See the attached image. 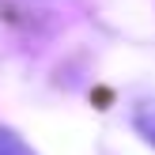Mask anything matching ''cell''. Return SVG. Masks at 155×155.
Masks as SVG:
<instances>
[{
    "instance_id": "1",
    "label": "cell",
    "mask_w": 155,
    "mask_h": 155,
    "mask_svg": "<svg viewBox=\"0 0 155 155\" xmlns=\"http://www.w3.org/2000/svg\"><path fill=\"white\" fill-rule=\"evenodd\" d=\"M133 125H136V133L155 148V102H140L136 106L133 110Z\"/></svg>"
},
{
    "instance_id": "2",
    "label": "cell",
    "mask_w": 155,
    "mask_h": 155,
    "mask_svg": "<svg viewBox=\"0 0 155 155\" xmlns=\"http://www.w3.org/2000/svg\"><path fill=\"white\" fill-rule=\"evenodd\" d=\"M0 155H30V148L15 133H0Z\"/></svg>"
}]
</instances>
